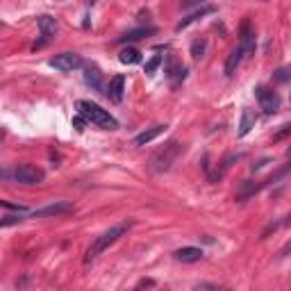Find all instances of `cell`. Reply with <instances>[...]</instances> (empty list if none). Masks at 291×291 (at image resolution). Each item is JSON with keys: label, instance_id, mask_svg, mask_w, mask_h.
Wrapping results in <instances>:
<instances>
[{"label": "cell", "instance_id": "1", "mask_svg": "<svg viewBox=\"0 0 291 291\" xmlns=\"http://www.w3.org/2000/svg\"><path fill=\"white\" fill-rule=\"evenodd\" d=\"M134 225V221L132 218H128V221H123V223H116V225H111L107 232H103V235L98 237V239L94 241V244L86 248V255H84V264H91V261H96L100 255L105 253V250L109 248L111 244H116V241L121 239V237L125 235V232L130 230V227Z\"/></svg>", "mask_w": 291, "mask_h": 291}, {"label": "cell", "instance_id": "2", "mask_svg": "<svg viewBox=\"0 0 291 291\" xmlns=\"http://www.w3.org/2000/svg\"><path fill=\"white\" fill-rule=\"evenodd\" d=\"M182 153H184L182 141H176V139H173V141L164 143L162 148L148 159V171L150 173H166L168 168L178 162V157H180Z\"/></svg>", "mask_w": 291, "mask_h": 291}, {"label": "cell", "instance_id": "3", "mask_svg": "<svg viewBox=\"0 0 291 291\" xmlns=\"http://www.w3.org/2000/svg\"><path fill=\"white\" fill-rule=\"evenodd\" d=\"M77 114H82L89 123H94L96 128H103V130L119 128V121H116L107 109L98 107L96 103H89V100H77Z\"/></svg>", "mask_w": 291, "mask_h": 291}, {"label": "cell", "instance_id": "4", "mask_svg": "<svg viewBox=\"0 0 291 291\" xmlns=\"http://www.w3.org/2000/svg\"><path fill=\"white\" fill-rule=\"evenodd\" d=\"M3 176L5 178H12V180L18 182V184H41L43 178H46V173H43L41 168L32 166V164H21V166H16L12 173L5 171Z\"/></svg>", "mask_w": 291, "mask_h": 291}, {"label": "cell", "instance_id": "5", "mask_svg": "<svg viewBox=\"0 0 291 291\" xmlns=\"http://www.w3.org/2000/svg\"><path fill=\"white\" fill-rule=\"evenodd\" d=\"M48 64L60 73H71L82 66V57L77 55V52H60V55H55Z\"/></svg>", "mask_w": 291, "mask_h": 291}, {"label": "cell", "instance_id": "6", "mask_svg": "<svg viewBox=\"0 0 291 291\" xmlns=\"http://www.w3.org/2000/svg\"><path fill=\"white\" fill-rule=\"evenodd\" d=\"M37 25H39V32H41V41L35 43V50L39 48H43L48 41H52L57 35V30H60V25H57V21L52 16H48V14H43V16L37 18Z\"/></svg>", "mask_w": 291, "mask_h": 291}, {"label": "cell", "instance_id": "7", "mask_svg": "<svg viewBox=\"0 0 291 291\" xmlns=\"http://www.w3.org/2000/svg\"><path fill=\"white\" fill-rule=\"evenodd\" d=\"M255 98L259 103V107L266 111V114H275L280 109V96L275 94L269 86H257L255 89Z\"/></svg>", "mask_w": 291, "mask_h": 291}, {"label": "cell", "instance_id": "8", "mask_svg": "<svg viewBox=\"0 0 291 291\" xmlns=\"http://www.w3.org/2000/svg\"><path fill=\"white\" fill-rule=\"evenodd\" d=\"M75 210L73 202H66V200H57V202H50V205L41 207V210H35L30 212L32 218H52V216H64V214H71Z\"/></svg>", "mask_w": 291, "mask_h": 291}, {"label": "cell", "instance_id": "9", "mask_svg": "<svg viewBox=\"0 0 291 291\" xmlns=\"http://www.w3.org/2000/svg\"><path fill=\"white\" fill-rule=\"evenodd\" d=\"M125 94V77L123 75H114L109 80V84L105 86V96L111 100V103H121Z\"/></svg>", "mask_w": 291, "mask_h": 291}, {"label": "cell", "instance_id": "10", "mask_svg": "<svg viewBox=\"0 0 291 291\" xmlns=\"http://www.w3.org/2000/svg\"><path fill=\"white\" fill-rule=\"evenodd\" d=\"M166 77H168V82H171V86H178L180 82H184V77H187V69H184L182 64H178L173 57H166Z\"/></svg>", "mask_w": 291, "mask_h": 291}, {"label": "cell", "instance_id": "11", "mask_svg": "<svg viewBox=\"0 0 291 291\" xmlns=\"http://www.w3.org/2000/svg\"><path fill=\"white\" fill-rule=\"evenodd\" d=\"M214 12H216V7H212V5H205V7H200V9H198V12H193V14H189L187 18H182V21L176 25V30H178V32L187 30L189 25H193V23H198V21H200V18L210 16V14H214Z\"/></svg>", "mask_w": 291, "mask_h": 291}, {"label": "cell", "instance_id": "12", "mask_svg": "<svg viewBox=\"0 0 291 291\" xmlns=\"http://www.w3.org/2000/svg\"><path fill=\"white\" fill-rule=\"evenodd\" d=\"M239 159H241V155H239V153H237V155H235V153L227 155V157L223 159V162L216 166V171H214V173H210V182H221L223 178H225V173L230 171V168L235 166V162H239Z\"/></svg>", "mask_w": 291, "mask_h": 291}, {"label": "cell", "instance_id": "13", "mask_svg": "<svg viewBox=\"0 0 291 291\" xmlns=\"http://www.w3.org/2000/svg\"><path fill=\"white\" fill-rule=\"evenodd\" d=\"M176 259L182 261V264H193V261L202 259V250L196 248V246H184V248L176 250Z\"/></svg>", "mask_w": 291, "mask_h": 291}, {"label": "cell", "instance_id": "14", "mask_svg": "<svg viewBox=\"0 0 291 291\" xmlns=\"http://www.w3.org/2000/svg\"><path fill=\"white\" fill-rule=\"evenodd\" d=\"M166 130V125H153V128H148V130H143L141 134H137L134 137V141H132V146H137V148H141V146H146V143H150L153 139H157L159 134Z\"/></svg>", "mask_w": 291, "mask_h": 291}, {"label": "cell", "instance_id": "15", "mask_svg": "<svg viewBox=\"0 0 291 291\" xmlns=\"http://www.w3.org/2000/svg\"><path fill=\"white\" fill-rule=\"evenodd\" d=\"M244 57H246V55H244V48H241V46L232 48V50H230V55H227V60H225V75H227V77H230V75H235Z\"/></svg>", "mask_w": 291, "mask_h": 291}, {"label": "cell", "instance_id": "16", "mask_svg": "<svg viewBox=\"0 0 291 291\" xmlns=\"http://www.w3.org/2000/svg\"><path fill=\"white\" fill-rule=\"evenodd\" d=\"M84 82L89 86H94V89H103V73L96 64H86L84 66Z\"/></svg>", "mask_w": 291, "mask_h": 291}, {"label": "cell", "instance_id": "17", "mask_svg": "<svg viewBox=\"0 0 291 291\" xmlns=\"http://www.w3.org/2000/svg\"><path fill=\"white\" fill-rule=\"evenodd\" d=\"M255 123H257V119H255V114L250 109H244L241 111V123H239V137H246V134L250 132V130L255 128Z\"/></svg>", "mask_w": 291, "mask_h": 291}, {"label": "cell", "instance_id": "18", "mask_svg": "<svg viewBox=\"0 0 291 291\" xmlns=\"http://www.w3.org/2000/svg\"><path fill=\"white\" fill-rule=\"evenodd\" d=\"M148 35H155V27H137V30L125 32V35L119 37L116 41H119V43H125V41H139V39H143V37H148Z\"/></svg>", "mask_w": 291, "mask_h": 291}, {"label": "cell", "instance_id": "19", "mask_svg": "<svg viewBox=\"0 0 291 291\" xmlns=\"http://www.w3.org/2000/svg\"><path fill=\"white\" fill-rule=\"evenodd\" d=\"M119 60H121V64H125V66L139 64V62H141V52H139L137 48H123L121 55H119Z\"/></svg>", "mask_w": 291, "mask_h": 291}, {"label": "cell", "instance_id": "20", "mask_svg": "<svg viewBox=\"0 0 291 291\" xmlns=\"http://www.w3.org/2000/svg\"><path fill=\"white\" fill-rule=\"evenodd\" d=\"M207 52V39H196V41L191 43V57L196 62H200L202 57H205Z\"/></svg>", "mask_w": 291, "mask_h": 291}, {"label": "cell", "instance_id": "21", "mask_svg": "<svg viewBox=\"0 0 291 291\" xmlns=\"http://www.w3.org/2000/svg\"><path fill=\"white\" fill-rule=\"evenodd\" d=\"M25 216H27V214H21V212H16V214H5L3 221H0V225H3V227H9V225H14V223L25 221Z\"/></svg>", "mask_w": 291, "mask_h": 291}, {"label": "cell", "instance_id": "22", "mask_svg": "<svg viewBox=\"0 0 291 291\" xmlns=\"http://www.w3.org/2000/svg\"><path fill=\"white\" fill-rule=\"evenodd\" d=\"M162 55H153L148 62H146V75H155V71L159 69V64H162Z\"/></svg>", "mask_w": 291, "mask_h": 291}, {"label": "cell", "instance_id": "23", "mask_svg": "<svg viewBox=\"0 0 291 291\" xmlns=\"http://www.w3.org/2000/svg\"><path fill=\"white\" fill-rule=\"evenodd\" d=\"M273 80L275 82H289L291 80V66H282L273 73Z\"/></svg>", "mask_w": 291, "mask_h": 291}, {"label": "cell", "instance_id": "24", "mask_svg": "<svg viewBox=\"0 0 291 291\" xmlns=\"http://www.w3.org/2000/svg\"><path fill=\"white\" fill-rule=\"evenodd\" d=\"M3 207H5V210H9V212H21V214L30 216V210H27V207H23V205H12L9 200H3Z\"/></svg>", "mask_w": 291, "mask_h": 291}, {"label": "cell", "instance_id": "25", "mask_svg": "<svg viewBox=\"0 0 291 291\" xmlns=\"http://www.w3.org/2000/svg\"><path fill=\"white\" fill-rule=\"evenodd\" d=\"M289 134H291V123L282 125V130H278V132L273 134V141H282V139H287Z\"/></svg>", "mask_w": 291, "mask_h": 291}, {"label": "cell", "instance_id": "26", "mask_svg": "<svg viewBox=\"0 0 291 291\" xmlns=\"http://www.w3.org/2000/svg\"><path fill=\"white\" fill-rule=\"evenodd\" d=\"M180 3H182L184 9H191V7H198V5H202L205 0H180Z\"/></svg>", "mask_w": 291, "mask_h": 291}, {"label": "cell", "instance_id": "27", "mask_svg": "<svg viewBox=\"0 0 291 291\" xmlns=\"http://www.w3.org/2000/svg\"><path fill=\"white\" fill-rule=\"evenodd\" d=\"M84 123H86V119H84V116H82V114L73 119V125H75V128L80 130V132H82V130H84Z\"/></svg>", "mask_w": 291, "mask_h": 291}, {"label": "cell", "instance_id": "28", "mask_svg": "<svg viewBox=\"0 0 291 291\" xmlns=\"http://www.w3.org/2000/svg\"><path fill=\"white\" fill-rule=\"evenodd\" d=\"M153 280H141V282H139V287H153Z\"/></svg>", "mask_w": 291, "mask_h": 291}, {"label": "cell", "instance_id": "29", "mask_svg": "<svg viewBox=\"0 0 291 291\" xmlns=\"http://www.w3.org/2000/svg\"><path fill=\"white\" fill-rule=\"evenodd\" d=\"M282 225H291V214L287 216V218H284V221H282Z\"/></svg>", "mask_w": 291, "mask_h": 291}]
</instances>
